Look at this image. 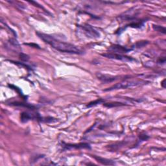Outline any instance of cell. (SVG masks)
Returning a JSON list of instances; mask_svg holds the SVG:
<instances>
[{"mask_svg": "<svg viewBox=\"0 0 166 166\" xmlns=\"http://www.w3.org/2000/svg\"><path fill=\"white\" fill-rule=\"evenodd\" d=\"M36 35L40 38H41L44 42H45L49 45H50L52 48L55 49L56 50L63 52V53L81 54L84 52L79 47L73 45L72 44H69L65 42L59 40L48 34H45L40 32H36Z\"/></svg>", "mask_w": 166, "mask_h": 166, "instance_id": "6da1fadb", "label": "cell"}, {"mask_svg": "<svg viewBox=\"0 0 166 166\" xmlns=\"http://www.w3.org/2000/svg\"><path fill=\"white\" fill-rule=\"evenodd\" d=\"M147 82L145 80H129L127 79H124L123 81H121L120 82L117 83V84H114L112 86H111L110 88H108L107 89H105V91H112L115 90H120V89H127V88H132V87H136L138 86L144 85L147 84Z\"/></svg>", "mask_w": 166, "mask_h": 166, "instance_id": "7a4b0ae2", "label": "cell"}, {"mask_svg": "<svg viewBox=\"0 0 166 166\" xmlns=\"http://www.w3.org/2000/svg\"><path fill=\"white\" fill-rule=\"evenodd\" d=\"M44 118L41 117L40 114L35 112H23L20 115V121L22 123H27L30 120H36L43 122Z\"/></svg>", "mask_w": 166, "mask_h": 166, "instance_id": "3957f363", "label": "cell"}, {"mask_svg": "<svg viewBox=\"0 0 166 166\" xmlns=\"http://www.w3.org/2000/svg\"><path fill=\"white\" fill-rule=\"evenodd\" d=\"M79 28L81 29L83 33L88 38H97L100 36L99 33L94 27H93L92 25L87 24V23H85V24L82 25H79Z\"/></svg>", "mask_w": 166, "mask_h": 166, "instance_id": "277c9868", "label": "cell"}, {"mask_svg": "<svg viewBox=\"0 0 166 166\" xmlns=\"http://www.w3.org/2000/svg\"><path fill=\"white\" fill-rule=\"evenodd\" d=\"M139 13V10L136 9V8L133 7L131 9L127 10L126 12H123V14L119 16L118 18L120 20L122 21H129V20H132L134 19H136L137 15Z\"/></svg>", "mask_w": 166, "mask_h": 166, "instance_id": "5b68a950", "label": "cell"}, {"mask_svg": "<svg viewBox=\"0 0 166 166\" xmlns=\"http://www.w3.org/2000/svg\"><path fill=\"white\" fill-rule=\"evenodd\" d=\"M61 146L62 147L63 150H71L73 149H91L90 144H87V143H80L79 144H70L62 142Z\"/></svg>", "mask_w": 166, "mask_h": 166, "instance_id": "8992f818", "label": "cell"}, {"mask_svg": "<svg viewBox=\"0 0 166 166\" xmlns=\"http://www.w3.org/2000/svg\"><path fill=\"white\" fill-rule=\"evenodd\" d=\"M103 56L106 57V58L111 59H116L119 60V61H123L125 62H132L136 61L134 59L132 58L131 56H124L121 54H117V53H107L102 54Z\"/></svg>", "mask_w": 166, "mask_h": 166, "instance_id": "52a82bcc", "label": "cell"}, {"mask_svg": "<svg viewBox=\"0 0 166 166\" xmlns=\"http://www.w3.org/2000/svg\"><path fill=\"white\" fill-rule=\"evenodd\" d=\"M97 77L98 78L99 80H100L101 82L103 83H109L115 81V80H118L119 79H120V77L119 76H113V75H107V74H103L101 73H97Z\"/></svg>", "mask_w": 166, "mask_h": 166, "instance_id": "ba28073f", "label": "cell"}, {"mask_svg": "<svg viewBox=\"0 0 166 166\" xmlns=\"http://www.w3.org/2000/svg\"><path fill=\"white\" fill-rule=\"evenodd\" d=\"M7 48H9L10 50L14 51L15 53H17L18 51L20 52V53H22V52L20 51L22 50V48H21L19 42H18L16 38H11L9 39V40L7 42Z\"/></svg>", "mask_w": 166, "mask_h": 166, "instance_id": "9c48e42d", "label": "cell"}, {"mask_svg": "<svg viewBox=\"0 0 166 166\" xmlns=\"http://www.w3.org/2000/svg\"><path fill=\"white\" fill-rule=\"evenodd\" d=\"M133 48H127L126 47L121 46L119 45H113L111 46L110 48H108L109 51L113 53H117V54H122V53H127L128 52L132 50Z\"/></svg>", "mask_w": 166, "mask_h": 166, "instance_id": "30bf717a", "label": "cell"}, {"mask_svg": "<svg viewBox=\"0 0 166 166\" xmlns=\"http://www.w3.org/2000/svg\"><path fill=\"white\" fill-rule=\"evenodd\" d=\"M92 157L97 160L98 162H99L100 163H101V164L105 165H115V163H116L115 162H114L113 160L106 159V158H101L100 156H98L93 155Z\"/></svg>", "mask_w": 166, "mask_h": 166, "instance_id": "8fae6325", "label": "cell"}, {"mask_svg": "<svg viewBox=\"0 0 166 166\" xmlns=\"http://www.w3.org/2000/svg\"><path fill=\"white\" fill-rule=\"evenodd\" d=\"M10 105L11 106H22V107H25L29 109H31V110H34L36 108V106H34L33 105H30V104L27 103H20V102H11L10 103Z\"/></svg>", "mask_w": 166, "mask_h": 166, "instance_id": "7c38bea8", "label": "cell"}, {"mask_svg": "<svg viewBox=\"0 0 166 166\" xmlns=\"http://www.w3.org/2000/svg\"><path fill=\"white\" fill-rule=\"evenodd\" d=\"M145 22H146V20H140L139 22H132L131 23H130V24L127 25V27H131L133 28H141L142 27H144Z\"/></svg>", "mask_w": 166, "mask_h": 166, "instance_id": "4fadbf2b", "label": "cell"}, {"mask_svg": "<svg viewBox=\"0 0 166 166\" xmlns=\"http://www.w3.org/2000/svg\"><path fill=\"white\" fill-rule=\"evenodd\" d=\"M105 100L103 99H98L97 100H95L93 101H92L86 105V107L87 108H90V107H93V106H95L96 105H99V104H102L105 103Z\"/></svg>", "mask_w": 166, "mask_h": 166, "instance_id": "5bb4252c", "label": "cell"}, {"mask_svg": "<svg viewBox=\"0 0 166 166\" xmlns=\"http://www.w3.org/2000/svg\"><path fill=\"white\" fill-rule=\"evenodd\" d=\"M126 105H127L125 103H119V102H114V103L104 104V106L108 108H113V107H117V106H126Z\"/></svg>", "mask_w": 166, "mask_h": 166, "instance_id": "9a60e30c", "label": "cell"}, {"mask_svg": "<svg viewBox=\"0 0 166 166\" xmlns=\"http://www.w3.org/2000/svg\"><path fill=\"white\" fill-rule=\"evenodd\" d=\"M152 28L154 31H157V32L162 33L163 34H165L166 29L164 27L158 25H152Z\"/></svg>", "mask_w": 166, "mask_h": 166, "instance_id": "2e32d148", "label": "cell"}, {"mask_svg": "<svg viewBox=\"0 0 166 166\" xmlns=\"http://www.w3.org/2000/svg\"><path fill=\"white\" fill-rule=\"evenodd\" d=\"M10 62H13V63L17 64V65H18V66H22L23 67H25V68L27 69L28 70H31V71H32V70L33 69L32 67H31L30 66H29V65L24 64V62H14V61H10Z\"/></svg>", "mask_w": 166, "mask_h": 166, "instance_id": "e0dca14e", "label": "cell"}, {"mask_svg": "<svg viewBox=\"0 0 166 166\" xmlns=\"http://www.w3.org/2000/svg\"><path fill=\"white\" fill-rule=\"evenodd\" d=\"M8 86H9L10 88H11V89H13V90H14L15 91H16V92H17L18 93H19V94H20V95H22L23 97L25 98V100L26 99H25V96L23 94V93L22 92V91H21V90L20 89V88H18V87L12 85V84H9Z\"/></svg>", "mask_w": 166, "mask_h": 166, "instance_id": "ac0fdd59", "label": "cell"}, {"mask_svg": "<svg viewBox=\"0 0 166 166\" xmlns=\"http://www.w3.org/2000/svg\"><path fill=\"white\" fill-rule=\"evenodd\" d=\"M19 56L21 61L23 62H27L29 60V56L27 54L23 53L22 52L19 54Z\"/></svg>", "mask_w": 166, "mask_h": 166, "instance_id": "d6986e66", "label": "cell"}, {"mask_svg": "<svg viewBox=\"0 0 166 166\" xmlns=\"http://www.w3.org/2000/svg\"><path fill=\"white\" fill-rule=\"evenodd\" d=\"M148 43H149V42H148V41L138 42H137L136 44H135L134 48H142V47H143V46H146Z\"/></svg>", "mask_w": 166, "mask_h": 166, "instance_id": "ffe728a7", "label": "cell"}, {"mask_svg": "<svg viewBox=\"0 0 166 166\" xmlns=\"http://www.w3.org/2000/svg\"><path fill=\"white\" fill-rule=\"evenodd\" d=\"M149 138V136H148L146 134H141L139 136V139L141 141H146V140Z\"/></svg>", "mask_w": 166, "mask_h": 166, "instance_id": "44dd1931", "label": "cell"}, {"mask_svg": "<svg viewBox=\"0 0 166 166\" xmlns=\"http://www.w3.org/2000/svg\"><path fill=\"white\" fill-rule=\"evenodd\" d=\"M165 62V57L162 56L158 60V64H164Z\"/></svg>", "mask_w": 166, "mask_h": 166, "instance_id": "7402d4cb", "label": "cell"}, {"mask_svg": "<svg viewBox=\"0 0 166 166\" xmlns=\"http://www.w3.org/2000/svg\"><path fill=\"white\" fill-rule=\"evenodd\" d=\"M26 44V45H28V46H30L31 47H34V48L40 49V47H39V46L37 45V44Z\"/></svg>", "mask_w": 166, "mask_h": 166, "instance_id": "603a6c76", "label": "cell"}, {"mask_svg": "<svg viewBox=\"0 0 166 166\" xmlns=\"http://www.w3.org/2000/svg\"><path fill=\"white\" fill-rule=\"evenodd\" d=\"M165 79H163V80H162V83H161V85H162V86L163 88H165Z\"/></svg>", "mask_w": 166, "mask_h": 166, "instance_id": "cb8c5ba5", "label": "cell"}]
</instances>
